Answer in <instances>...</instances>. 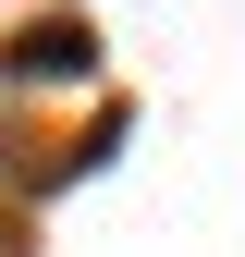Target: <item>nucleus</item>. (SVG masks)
Masks as SVG:
<instances>
[{"label": "nucleus", "mask_w": 245, "mask_h": 257, "mask_svg": "<svg viewBox=\"0 0 245 257\" xmlns=\"http://www.w3.org/2000/svg\"><path fill=\"white\" fill-rule=\"evenodd\" d=\"M13 74L25 86H49V74L74 86V74H98V37H86L74 13H61V25H25V37H13Z\"/></svg>", "instance_id": "f257e3e1"}]
</instances>
